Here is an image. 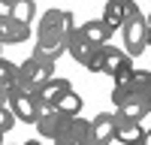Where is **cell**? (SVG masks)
<instances>
[{
  "instance_id": "obj_27",
  "label": "cell",
  "mask_w": 151,
  "mask_h": 145,
  "mask_svg": "<svg viewBox=\"0 0 151 145\" xmlns=\"http://www.w3.org/2000/svg\"><path fill=\"white\" fill-rule=\"evenodd\" d=\"M0 145H3V130H0Z\"/></svg>"
},
{
  "instance_id": "obj_1",
  "label": "cell",
  "mask_w": 151,
  "mask_h": 145,
  "mask_svg": "<svg viewBox=\"0 0 151 145\" xmlns=\"http://www.w3.org/2000/svg\"><path fill=\"white\" fill-rule=\"evenodd\" d=\"M73 27H76V18H73L70 9H48L40 18V27H36V48H33V55L58 60L67 52V33Z\"/></svg>"
},
{
  "instance_id": "obj_2",
  "label": "cell",
  "mask_w": 151,
  "mask_h": 145,
  "mask_svg": "<svg viewBox=\"0 0 151 145\" xmlns=\"http://www.w3.org/2000/svg\"><path fill=\"white\" fill-rule=\"evenodd\" d=\"M112 103L118 109L127 103H151V72L148 70H133L127 82H115L112 88Z\"/></svg>"
},
{
  "instance_id": "obj_11",
  "label": "cell",
  "mask_w": 151,
  "mask_h": 145,
  "mask_svg": "<svg viewBox=\"0 0 151 145\" xmlns=\"http://www.w3.org/2000/svg\"><path fill=\"white\" fill-rule=\"evenodd\" d=\"M112 139H115V115L100 112L91 121V145H109Z\"/></svg>"
},
{
  "instance_id": "obj_15",
  "label": "cell",
  "mask_w": 151,
  "mask_h": 145,
  "mask_svg": "<svg viewBox=\"0 0 151 145\" xmlns=\"http://www.w3.org/2000/svg\"><path fill=\"white\" fill-rule=\"evenodd\" d=\"M124 57H127V52H121V48H115V45L103 42V70H100V72L112 76V72L121 67V60H124Z\"/></svg>"
},
{
  "instance_id": "obj_24",
  "label": "cell",
  "mask_w": 151,
  "mask_h": 145,
  "mask_svg": "<svg viewBox=\"0 0 151 145\" xmlns=\"http://www.w3.org/2000/svg\"><path fill=\"white\" fill-rule=\"evenodd\" d=\"M145 45L151 48V24H148V39H145Z\"/></svg>"
},
{
  "instance_id": "obj_20",
  "label": "cell",
  "mask_w": 151,
  "mask_h": 145,
  "mask_svg": "<svg viewBox=\"0 0 151 145\" xmlns=\"http://www.w3.org/2000/svg\"><path fill=\"white\" fill-rule=\"evenodd\" d=\"M12 127H15V115L9 112L6 100H0V130H3V133H9Z\"/></svg>"
},
{
  "instance_id": "obj_8",
  "label": "cell",
  "mask_w": 151,
  "mask_h": 145,
  "mask_svg": "<svg viewBox=\"0 0 151 145\" xmlns=\"http://www.w3.org/2000/svg\"><path fill=\"white\" fill-rule=\"evenodd\" d=\"M64 112H58V106H40V112H36V130H40L42 139H55V133L60 130V124H64Z\"/></svg>"
},
{
  "instance_id": "obj_12",
  "label": "cell",
  "mask_w": 151,
  "mask_h": 145,
  "mask_svg": "<svg viewBox=\"0 0 151 145\" xmlns=\"http://www.w3.org/2000/svg\"><path fill=\"white\" fill-rule=\"evenodd\" d=\"M70 88H73V85H70L67 79H55V76H52L40 91H36V103H40V106H55Z\"/></svg>"
},
{
  "instance_id": "obj_18",
  "label": "cell",
  "mask_w": 151,
  "mask_h": 145,
  "mask_svg": "<svg viewBox=\"0 0 151 145\" xmlns=\"http://www.w3.org/2000/svg\"><path fill=\"white\" fill-rule=\"evenodd\" d=\"M15 82H18V67L12 64V60L0 57V88H3V91H9Z\"/></svg>"
},
{
  "instance_id": "obj_10",
  "label": "cell",
  "mask_w": 151,
  "mask_h": 145,
  "mask_svg": "<svg viewBox=\"0 0 151 145\" xmlns=\"http://www.w3.org/2000/svg\"><path fill=\"white\" fill-rule=\"evenodd\" d=\"M115 139L121 145H139L142 142V124L136 118L127 115H115Z\"/></svg>"
},
{
  "instance_id": "obj_28",
  "label": "cell",
  "mask_w": 151,
  "mask_h": 145,
  "mask_svg": "<svg viewBox=\"0 0 151 145\" xmlns=\"http://www.w3.org/2000/svg\"><path fill=\"white\" fill-rule=\"evenodd\" d=\"M145 21H148V24H151V15H148V18H145Z\"/></svg>"
},
{
  "instance_id": "obj_6",
  "label": "cell",
  "mask_w": 151,
  "mask_h": 145,
  "mask_svg": "<svg viewBox=\"0 0 151 145\" xmlns=\"http://www.w3.org/2000/svg\"><path fill=\"white\" fill-rule=\"evenodd\" d=\"M145 39H148V21L145 15H133L127 24H124V48H127V55H142L145 52Z\"/></svg>"
},
{
  "instance_id": "obj_21",
  "label": "cell",
  "mask_w": 151,
  "mask_h": 145,
  "mask_svg": "<svg viewBox=\"0 0 151 145\" xmlns=\"http://www.w3.org/2000/svg\"><path fill=\"white\" fill-rule=\"evenodd\" d=\"M130 76H133V64H130V55H127V57L121 60V67L112 72V79H115V82H127Z\"/></svg>"
},
{
  "instance_id": "obj_29",
  "label": "cell",
  "mask_w": 151,
  "mask_h": 145,
  "mask_svg": "<svg viewBox=\"0 0 151 145\" xmlns=\"http://www.w3.org/2000/svg\"><path fill=\"white\" fill-rule=\"evenodd\" d=\"M148 112H151V103H148Z\"/></svg>"
},
{
  "instance_id": "obj_3",
  "label": "cell",
  "mask_w": 151,
  "mask_h": 145,
  "mask_svg": "<svg viewBox=\"0 0 151 145\" xmlns=\"http://www.w3.org/2000/svg\"><path fill=\"white\" fill-rule=\"evenodd\" d=\"M52 72H55V60H52V57L30 55V57L18 67V85H21L27 94H33V100H36V91L52 79Z\"/></svg>"
},
{
  "instance_id": "obj_5",
  "label": "cell",
  "mask_w": 151,
  "mask_h": 145,
  "mask_svg": "<svg viewBox=\"0 0 151 145\" xmlns=\"http://www.w3.org/2000/svg\"><path fill=\"white\" fill-rule=\"evenodd\" d=\"M52 142L55 145H91V121H85L82 115H67Z\"/></svg>"
},
{
  "instance_id": "obj_14",
  "label": "cell",
  "mask_w": 151,
  "mask_h": 145,
  "mask_svg": "<svg viewBox=\"0 0 151 145\" xmlns=\"http://www.w3.org/2000/svg\"><path fill=\"white\" fill-rule=\"evenodd\" d=\"M79 30L88 36V42H94V45H103V42H109V36H112V27L103 21V18H91V21H85V24H79Z\"/></svg>"
},
{
  "instance_id": "obj_25",
  "label": "cell",
  "mask_w": 151,
  "mask_h": 145,
  "mask_svg": "<svg viewBox=\"0 0 151 145\" xmlns=\"http://www.w3.org/2000/svg\"><path fill=\"white\" fill-rule=\"evenodd\" d=\"M0 3H3V6H6V9H9V6H12V3H15V0H0Z\"/></svg>"
},
{
  "instance_id": "obj_4",
  "label": "cell",
  "mask_w": 151,
  "mask_h": 145,
  "mask_svg": "<svg viewBox=\"0 0 151 145\" xmlns=\"http://www.w3.org/2000/svg\"><path fill=\"white\" fill-rule=\"evenodd\" d=\"M6 106H9V112L15 115V121H21V124H33L36 112H40V103L33 100V94H27L18 82L6 91Z\"/></svg>"
},
{
  "instance_id": "obj_23",
  "label": "cell",
  "mask_w": 151,
  "mask_h": 145,
  "mask_svg": "<svg viewBox=\"0 0 151 145\" xmlns=\"http://www.w3.org/2000/svg\"><path fill=\"white\" fill-rule=\"evenodd\" d=\"M21 145H40V139H27V142H21Z\"/></svg>"
},
{
  "instance_id": "obj_22",
  "label": "cell",
  "mask_w": 151,
  "mask_h": 145,
  "mask_svg": "<svg viewBox=\"0 0 151 145\" xmlns=\"http://www.w3.org/2000/svg\"><path fill=\"white\" fill-rule=\"evenodd\" d=\"M139 145H151V130H142V142Z\"/></svg>"
},
{
  "instance_id": "obj_19",
  "label": "cell",
  "mask_w": 151,
  "mask_h": 145,
  "mask_svg": "<svg viewBox=\"0 0 151 145\" xmlns=\"http://www.w3.org/2000/svg\"><path fill=\"white\" fill-rule=\"evenodd\" d=\"M118 115H127V118L142 121V118L148 115V106H145V103H127V106H121V109H118Z\"/></svg>"
},
{
  "instance_id": "obj_26",
  "label": "cell",
  "mask_w": 151,
  "mask_h": 145,
  "mask_svg": "<svg viewBox=\"0 0 151 145\" xmlns=\"http://www.w3.org/2000/svg\"><path fill=\"white\" fill-rule=\"evenodd\" d=\"M0 100H6V91H3V88H0Z\"/></svg>"
},
{
  "instance_id": "obj_7",
  "label": "cell",
  "mask_w": 151,
  "mask_h": 145,
  "mask_svg": "<svg viewBox=\"0 0 151 145\" xmlns=\"http://www.w3.org/2000/svg\"><path fill=\"white\" fill-rule=\"evenodd\" d=\"M133 15H139V6L133 0H106V9H103V21L109 24L112 30L124 27Z\"/></svg>"
},
{
  "instance_id": "obj_16",
  "label": "cell",
  "mask_w": 151,
  "mask_h": 145,
  "mask_svg": "<svg viewBox=\"0 0 151 145\" xmlns=\"http://www.w3.org/2000/svg\"><path fill=\"white\" fill-rule=\"evenodd\" d=\"M9 15L15 21H21V24H30L33 15H36V3L33 0H15V3L9 6Z\"/></svg>"
},
{
  "instance_id": "obj_17",
  "label": "cell",
  "mask_w": 151,
  "mask_h": 145,
  "mask_svg": "<svg viewBox=\"0 0 151 145\" xmlns=\"http://www.w3.org/2000/svg\"><path fill=\"white\" fill-rule=\"evenodd\" d=\"M55 106H58V112H64V115H79V112H82V97H79V94H76V91L70 88V91H67L64 97H60V100H58Z\"/></svg>"
},
{
  "instance_id": "obj_30",
  "label": "cell",
  "mask_w": 151,
  "mask_h": 145,
  "mask_svg": "<svg viewBox=\"0 0 151 145\" xmlns=\"http://www.w3.org/2000/svg\"><path fill=\"white\" fill-rule=\"evenodd\" d=\"M18 145H21V142H18Z\"/></svg>"
},
{
  "instance_id": "obj_13",
  "label": "cell",
  "mask_w": 151,
  "mask_h": 145,
  "mask_svg": "<svg viewBox=\"0 0 151 145\" xmlns=\"http://www.w3.org/2000/svg\"><path fill=\"white\" fill-rule=\"evenodd\" d=\"M67 52L79 60V64H85V60L91 57V52H94V42H88V36H85L79 27H73V30L67 33Z\"/></svg>"
},
{
  "instance_id": "obj_9",
  "label": "cell",
  "mask_w": 151,
  "mask_h": 145,
  "mask_svg": "<svg viewBox=\"0 0 151 145\" xmlns=\"http://www.w3.org/2000/svg\"><path fill=\"white\" fill-rule=\"evenodd\" d=\"M30 36V24H21V21H15L6 12V15H0V45H18V42H24Z\"/></svg>"
}]
</instances>
